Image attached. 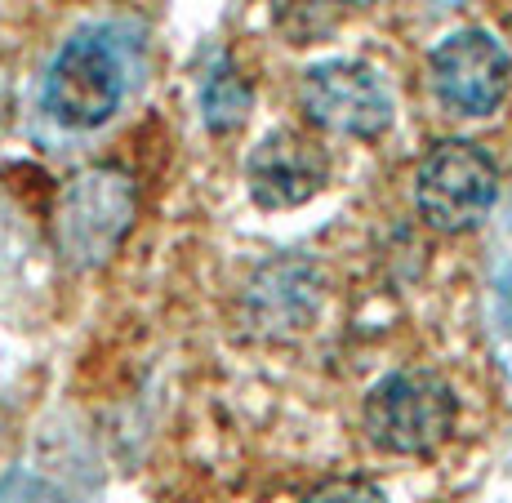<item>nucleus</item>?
Listing matches in <instances>:
<instances>
[{
  "instance_id": "f257e3e1",
  "label": "nucleus",
  "mask_w": 512,
  "mask_h": 503,
  "mask_svg": "<svg viewBox=\"0 0 512 503\" xmlns=\"http://www.w3.org/2000/svg\"><path fill=\"white\" fill-rule=\"evenodd\" d=\"M499 201V165L486 147L468 138H446L419 161L415 205L423 223L437 232H472L486 223Z\"/></svg>"
},
{
  "instance_id": "f03ea898",
  "label": "nucleus",
  "mask_w": 512,
  "mask_h": 503,
  "mask_svg": "<svg viewBox=\"0 0 512 503\" xmlns=\"http://www.w3.org/2000/svg\"><path fill=\"white\" fill-rule=\"evenodd\" d=\"M455 428V392L432 370H397L366 397V432L388 455H432Z\"/></svg>"
},
{
  "instance_id": "7ed1b4c3",
  "label": "nucleus",
  "mask_w": 512,
  "mask_h": 503,
  "mask_svg": "<svg viewBox=\"0 0 512 503\" xmlns=\"http://www.w3.org/2000/svg\"><path fill=\"white\" fill-rule=\"evenodd\" d=\"M134 223V179L125 170L98 165L67 183L58 201V245L72 263L94 268L112 259Z\"/></svg>"
},
{
  "instance_id": "20e7f679",
  "label": "nucleus",
  "mask_w": 512,
  "mask_h": 503,
  "mask_svg": "<svg viewBox=\"0 0 512 503\" xmlns=\"http://www.w3.org/2000/svg\"><path fill=\"white\" fill-rule=\"evenodd\" d=\"M121 63L103 36H76L45 76V107L67 130H94L121 107Z\"/></svg>"
},
{
  "instance_id": "39448f33",
  "label": "nucleus",
  "mask_w": 512,
  "mask_h": 503,
  "mask_svg": "<svg viewBox=\"0 0 512 503\" xmlns=\"http://www.w3.org/2000/svg\"><path fill=\"white\" fill-rule=\"evenodd\" d=\"M303 112L343 138H379L392 125V90L366 63H321L303 76Z\"/></svg>"
},
{
  "instance_id": "423d86ee",
  "label": "nucleus",
  "mask_w": 512,
  "mask_h": 503,
  "mask_svg": "<svg viewBox=\"0 0 512 503\" xmlns=\"http://www.w3.org/2000/svg\"><path fill=\"white\" fill-rule=\"evenodd\" d=\"M512 58L490 32H455L432 49V90L459 116H490L508 98Z\"/></svg>"
},
{
  "instance_id": "0eeeda50",
  "label": "nucleus",
  "mask_w": 512,
  "mask_h": 503,
  "mask_svg": "<svg viewBox=\"0 0 512 503\" xmlns=\"http://www.w3.org/2000/svg\"><path fill=\"white\" fill-rule=\"evenodd\" d=\"M330 179V156L317 138L299 130H272L259 138V147L245 161V183H250L254 205L263 210H294L308 205Z\"/></svg>"
},
{
  "instance_id": "6e6552de",
  "label": "nucleus",
  "mask_w": 512,
  "mask_h": 503,
  "mask_svg": "<svg viewBox=\"0 0 512 503\" xmlns=\"http://www.w3.org/2000/svg\"><path fill=\"white\" fill-rule=\"evenodd\" d=\"M250 103H254V90L250 81H245L241 72H236V63H214V72L205 76L201 85V112H205V125H210L214 134H232L245 125V116H250Z\"/></svg>"
},
{
  "instance_id": "1a4fd4ad",
  "label": "nucleus",
  "mask_w": 512,
  "mask_h": 503,
  "mask_svg": "<svg viewBox=\"0 0 512 503\" xmlns=\"http://www.w3.org/2000/svg\"><path fill=\"white\" fill-rule=\"evenodd\" d=\"M303 503H388L379 486H370V481H357V477H343V481H326V486H317Z\"/></svg>"
},
{
  "instance_id": "9d476101",
  "label": "nucleus",
  "mask_w": 512,
  "mask_h": 503,
  "mask_svg": "<svg viewBox=\"0 0 512 503\" xmlns=\"http://www.w3.org/2000/svg\"><path fill=\"white\" fill-rule=\"evenodd\" d=\"M334 5H348V9H370V5H379V0H334Z\"/></svg>"
}]
</instances>
